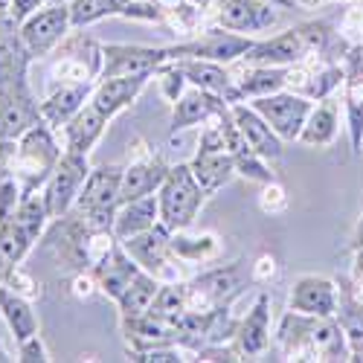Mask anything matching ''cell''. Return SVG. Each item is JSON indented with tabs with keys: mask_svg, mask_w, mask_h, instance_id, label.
Listing matches in <instances>:
<instances>
[{
	"mask_svg": "<svg viewBox=\"0 0 363 363\" xmlns=\"http://www.w3.org/2000/svg\"><path fill=\"white\" fill-rule=\"evenodd\" d=\"M253 44H256L253 35H238V33H230V29L213 26V29H203V33H198L195 38L169 44V58H172V62H177V58H203V62L233 65Z\"/></svg>",
	"mask_w": 363,
	"mask_h": 363,
	"instance_id": "6",
	"label": "cell"
},
{
	"mask_svg": "<svg viewBox=\"0 0 363 363\" xmlns=\"http://www.w3.org/2000/svg\"><path fill=\"white\" fill-rule=\"evenodd\" d=\"M0 360H12V357H9V354H6L4 349H0Z\"/></svg>",
	"mask_w": 363,
	"mask_h": 363,
	"instance_id": "43",
	"label": "cell"
},
{
	"mask_svg": "<svg viewBox=\"0 0 363 363\" xmlns=\"http://www.w3.org/2000/svg\"><path fill=\"white\" fill-rule=\"evenodd\" d=\"M277 346L285 360H349V343L335 317L291 311L277 328Z\"/></svg>",
	"mask_w": 363,
	"mask_h": 363,
	"instance_id": "2",
	"label": "cell"
},
{
	"mask_svg": "<svg viewBox=\"0 0 363 363\" xmlns=\"http://www.w3.org/2000/svg\"><path fill=\"white\" fill-rule=\"evenodd\" d=\"M166 172H169V166L160 157H148V160H137V163L125 166L123 169V186H119V203L155 195L166 180Z\"/></svg>",
	"mask_w": 363,
	"mask_h": 363,
	"instance_id": "26",
	"label": "cell"
},
{
	"mask_svg": "<svg viewBox=\"0 0 363 363\" xmlns=\"http://www.w3.org/2000/svg\"><path fill=\"white\" fill-rule=\"evenodd\" d=\"M90 166H87V157L84 155H76V151H67L65 148V155L62 160H58V166L52 169V174L47 177V184L41 186V195H44V203H47V213L50 218H65L76 198H79V189L84 184V177H87Z\"/></svg>",
	"mask_w": 363,
	"mask_h": 363,
	"instance_id": "7",
	"label": "cell"
},
{
	"mask_svg": "<svg viewBox=\"0 0 363 363\" xmlns=\"http://www.w3.org/2000/svg\"><path fill=\"white\" fill-rule=\"evenodd\" d=\"M349 285H352V291L363 299V247H357L354 250V256H352V270H349Z\"/></svg>",
	"mask_w": 363,
	"mask_h": 363,
	"instance_id": "38",
	"label": "cell"
},
{
	"mask_svg": "<svg viewBox=\"0 0 363 363\" xmlns=\"http://www.w3.org/2000/svg\"><path fill=\"white\" fill-rule=\"evenodd\" d=\"M44 6V0H12V6H9V21L18 26L23 23L33 12H38Z\"/></svg>",
	"mask_w": 363,
	"mask_h": 363,
	"instance_id": "37",
	"label": "cell"
},
{
	"mask_svg": "<svg viewBox=\"0 0 363 363\" xmlns=\"http://www.w3.org/2000/svg\"><path fill=\"white\" fill-rule=\"evenodd\" d=\"M108 125V116L87 99V105L70 119V123L65 125V134H67V151H76V155H90L94 151V145L99 143L102 131Z\"/></svg>",
	"mask_w": 363,
	"mask_h": 363,
	"instance_id": "29",
	"label": "cell"
},
{
	"mask_svg": "<svg viewBox=\"0 0 363 363\" xmlns=\"http://www.w3.org/2000/svg\"><path fill=\"white\" fill-rule=\"evenodd\" d=\"M224 105H230V102L209 94V90L189 84V90H184V96L172 105V131H184L198 123H206V119H213Z\"/></svg>",
	"mask_w": 363,
	"mask_h": 363,
	"instance_id": "23",
	"label": "cell"
},
{
	"mask_svg": "<svg viewBox=\"0 0 363 363\" xmlns=\"http://www.w3.org/2000/svg\"><path fill=\"white\" fill-rule=\"evenodd\" d=\"M123 247L143 270H148V274L157 277L160 282H166V277L172 274V264L180 262L172 253V230H166L163 224H155L137 235L123 238Z\"/></svg>",
	"mask_w": 363,
	"mask_h": 363,
	"instance_id": "13",
	"label": "cell"
},
{
	"mask_svg": "<svg viewBox=\"0 0 363 363\" xmlns=\"http://www.w3.org/2000/svg\"><path fill=\"white\" fill-rule=\"evenodd\" d=\"M140 270L143 267L128 256L123 241H113V245L99 256V262L94 264V282L108 299L116 302L125 294V288L131 285V279L140 274Z\"/></svg>",
	"mask_w": 363,
	"mask_h": 363,
	"instance_id": "17",
	"label": "cell"
},
{
	"mask_svg": "<svg viewBox=\"0 0 363 363\" xmlns=\"http://www.w3.org/2000/svg\"><path fill=\"white\" fill-rule=\"evenodd\" d=\"M148 311L169 317V320H177L186 311V282H160L157 296H155V302H151Z\"/></svg>",
	"mask_w": 363,
	"mask_h": 363,
	"instance_id": "34",
	"label": "cell"
},
{
	"mask_svg": "<svg viewBox=\"0 0 363 363\" xmlns=\"http://www.w3.org/2000/svg\"><path fill=\"white\" fill-rule=\"evenodd\" d=\"M352 250H357V247H363V216H360V221L354 224V233H352V245H349Z\"/></svg>",
	"mask_w": 363,
	"mask_h": 363,
	"instance_id": "39",
	"label": "cell"
},
{
	"mask_svg": "<svg viewBox=\"0 0 363 363\" xmlns=\"http://www.w3.org/2000/svg\"><path fill=\"white\" fill-rule=\"evenodd\" d=\"M343 102L352 151L363 155V41L349 44L343 55Z\"/></svg>",
	"mask_w": 363,
	"mask_h": 363,
	"instance_id": "14",
	"label": "cell"
},
{
	"mask_svg": "<svg viewBox=\"0 0 363 363\" xmlns=\"http://www.w3.org/2000/svg\"><path fill=\"white\" fill-rule=\"evenodd\" d=\"M62 155L65 151L58 148V143L52 137V128L44 123V119H38L33 128H26L18 137L15 151H12V174L23 186V195L38 192L47 184V177L58 166Z\"/></svg>",
	"mask_w": 363,
	"mask_h": 363,
	"instance_id": "3",
	"label": "cell"
},
{
	"mask_svg": "<svg viewBox=\"0 0 363 363\" xmlns=\"http://www.w3.org/2000/svg\"><path fill=\"white\" fill-rule=\"evenodd\" d=\"M70 6L67 4H44L38 12H33L23 23H18V35L29 55H47L70 35Z\"/></svg>",
	"mask_w": 363,
	"mask_h": 363,
	"instance_id": "8",
	"label": "cell"
},
{
	"mask_svg": "<svg viewBox=\"0 0 363 363\" xmlns=\"http://www.w3.org/2000/svg\"><path fill=\"white\" fill-rule=\"evenodd\" d=\"M9 6H12V0H0V15H9Z\"/></svg>",
	"mask_w": 363,
	"mask_h": 363,
	"instance_id": "41",
	"label": "cell"
},
{
	"mask_svg": "<svg viewBox=\"0 0 363 363\" xmlns=\"http://www.w3.org/2000/svg\"><path fill=\"white\" fill-rule=\"evenodd\" d=\"M33 245H35V235L29 233L18 218L0 224V285H4L6 279H12V274L23 262V256L33 250Z\"/></svg>",
	"mask_w": 363,
	"mask_h": 363,
	"instance_id": "30",
	"label": "cell"
},
{
	"mask_svg": "<svg viewBox=\"0 0 363 363\" xmlns=\"http://www.w3.org/2000/svg\"><path fill=\"white\" fill-rule=\"evenodd\" d=\"M288 308L299 314H311V317H335L337 314V279L314 277V274L299 277L291 288Z\"/></svg>",
	"mask_w": 363,
	"mask_h": 363,
	"instance_id": "16",
	"label": "cell"
},
{
	"mask_svg": "<svg viewBox=\"0 0 363 363\" xmlns=\"http://www.w3.org/2000/svg\"><path fill=\"white\" fill-rule=\"evenodd\" d=\"M169 58V47H143V44H102V70L99 79L116 76H155Z\"/></svg>",
	"mask_w": 363,
	"mask_h": 363,
	"instance_id": "10",
	"label": "cell"
},
{
	"mask_svg": "<svg viewBox=\"0 0 363 363\" xmlns=\"http://www.w3.org/2000/svg\"><path fill=\"white\" fill-rule=\"evenodd\" d=\"M172 253L180 262H209L218 253V238L216 235H186V230L172 233Z\"/></svg>",
	"mask_w": 363,
	"mask_h": 363,
	"instance_id": "33",
	"label": "cell"
},
{
	"mask_svg": "<svg viewBox=\"0 0 363 363\" xmlns=\"http://www.w3.org/2000/svg\"><path fill=\"white\" fill-rule=\"evenodd\" d=\"M213 23L238 35H253L279 23L277 4L270 0H216L213 6Z\"/></svg>",
	"mask_w": 363,
	"mask_h": 363,
	"instance_id": "11",
	"label": "cell"
},
{
	"mask_svg": "<svg viewBox=\"0 0 363 363\" xmlns=\"http://www.w3.org/2000/svg\"><path fill=\"white\" fill-rule=\"evenodd\" d=\"M230 111H233V119H235L238 131L245 134L247 145L256 151L259 157H264L267 163H277L282 157V143L285 140L274 128H270L267 119L253 105H247V102H233Z\"/></svg>",
	"mask_w": 363,
	"mask_h": 363,
	"instance_id": "18",
	"label": "cell"
},
{
	"mask_svg": "<svg viewBox=\"0 0 363 363\" xmlns=\"http://www.w3.org/2000/svg\"><path fill=\"white\" fill-rule=\"evenodd\" d=\"M291 79V67H267V65H247L235 79V90L241 102H250L259 96H270L279 94L288 87Z\"/></svg>",
	"mask_w": 363,
	"mask_h": 363,
	"instance_id": "27",
	"label": "cell"
},
{
	"mask_svg": "<svg viewBox=\"0 0 363 363\" xmlns=\"http://www.w3.org/2000/svg\"><path fill=\"white\" fill-rule=\"evenodd\" d=\"M238 264L216 267L186 282V311H213L230 302L238 291Z\"/></svg>",
	"mask_w": 363,
	"mask_h": 363,
	"instance_id": "15",
	"label": "cell"
},
{
	"mask_svg": "<svg viewBox=\"0 0 363 363\" xmlns=\"http://www.w3.org/2000/svg\"><path fill=\"white\" fill-rule=\"evenodd\" d=\"M70 23L73 29L94 26L105 18H128V21H155L166 18L157 4H137V0H70Z\"/></svg>",
	"mask_w": 363,
	"mask_h": 363,
	"instance_id": "12",
	"label": "cell"
},
{
	"mask_svg": "<svg viewBox=\"0 0 363 363\" xmlns=\"http://www.w3.org/2000/svg\"><path fill=\"white\" fill-rule=\"evenodd\" d=\"M186 4H192V6H201V9H209L216 4V0H186Z\"/></svg>",
	"mask_w": 363,
	"mask_h": 363,
	"instance_id": "40",
	"label": "cell"
},
{
	"mask_svg": "<svg viewBox=\"0 0 363 363\" xmlns=\"http://www.w3.org/2000/svg\"><path fill=\"white\" fill-rule=\"evenodd\" d=\"M44 4H70V0H44Z\"/></svg>",
	"mask_w": 363,
	"mask_h": 363,
	"instance_id": "42",
	"label": "cell"
},
{
	"mask_svg": "<svg viewBox=\"0 0 363 363\" xmlns=\"http://www.w3.org/2000/svg\"><path fill=\"white\" fill-rule=\"evenodd\" d=\"M177 67H180V73L186 76V82H189L192 87L209 90V94L227 99L230 105H233V102H241V99H238V90H235V79H233V73L227 70V65L203 62V58H177Z\"/></svg>",
	"mask_w": 363,
	"mask_h": 363,
	"instance_id": "21",
	"label": "cell"
},
{
	"mask_svg": "<svg viewBox=\"0 0 363 363\" xmlns=\"http://www.w3.org/2000/svg\"><path fill=\"white\" fill-rule=\"evenodd\" d=\"M155 79V76H116V79H99L90 102H94L108 119H113L119 111H125L140 94L143 87Z\"/></svg>",
	"mask_w": 363,
	"mask_h": 363,
	"instance_id": "22",
	"label": "cell"
},
{
	"mask_svg": "<svg viewBox=\"0 0 363 363\" xmlns=\"http://www.w3.org/2000/svg\"><path fill=\"white\" fill-rule=\"evenodd\" d=\"M325 4H335V0H325Z\"/></svg>",
	"mask_w": 363,
	"mask_h": 363,
	"instance_id": "44",
	"label": "cell"
},
{
	"mask_svg": "<svg viewBox=\"0 0 363 363\" xmlns=\"http://www.w3.org/2000/svg\"><path fill=\"white\" fill-rule=\"evenodd\" d=\"M157 288H160V279L151 277L148 270H140V274L131 279V285L125 288V294L116 299L119 317H123V320H134V317L145 314L151 308V302H155V296H157Z\"/></svg>",
	"mask_w": 363,
	"mask_h": 363,
	"instance_id": "32",
	"label": "cell"
},
{
	"mask_svg": "<svg viewBox=\"0 0 363 363\" xmlns=\"http://www.w3.org/2000/svg\"><path fill=\"white\" fill-rule=\"evenodd\" d=\"M346 343H349V360H363V299L352 291L349 279H337V314Z\"/></svg>",
	"mask_w": 363,
	"mask_h": 363,
	"instance_id": "24",
	"label": "cell"
},
{
	"mask_svg": "<svg viewBox=\"0 0 363 363\" xmlns=\"http://www.w3.org/2000/svg\"><path fill=\"white\" fill-rule=\"evenodd\" d=\"M96 82H62L52 94L38 105L41 119L55 131V128H65L70 119L87 105L90 94H94Z\"/></svg>",
	"mask_w": 363,
	"mask_h": 363,
	"instance_id": "19",
	"label": "cell"
},
{
	"mask_svg": "<svg viewBox=\"0 0 363 363\" xmlns=\"http://www.w3.org/2000/svg\"><path fill=\"white\" fill-rule=\"evenodd\" d=\"M335 47H349L343 38L335 35L328 21H308L291 26L285 33L256 41L241 62L245 65H267V67H296L306 65L308 58H331L328 52Z\"/></svg>",
	"mask_w": 363,
	"mask_h": 363,
	"instance_id": "1",
	"label": "cell"
},
{
	"mask_svg": "<svg viewBox=\"0 0 363 363\" xmlns=\"http://www.w3.org/2000/svg\"><path fill=\"white\" fill-rule=\"evenodd\" d=\"M18 360H23V363H44V360H50L38 335H33V337H26V340L18 343Z\"/></svg>",
	"mask_w": 363,
	"mask_h": 363,
	"instance_id": "36",
	"label": "cell"
},
{
	"mask_svg": "<svg viewBox=\"0 0 363 363\" xmlns=\"http://www.w3.org/2000/svg\"><path fill=\"white\" fill-rule=\"evenodd\" d=\"M203 134H201V143H198V151H195V157L189 160L195 177H198V184L201 189L209 195H216L221 186H227L230 180L235 177V160L230 155V148L224 143V134L218 128V119H206L203 123Z\"/></svg>",
	"mask_w": 363,
	"mask_h": 363,
	"instance_id": "5",
	"label": "cell"
},
{
	"mask_svg": "<svg viewBox=\"0 0 363 363\" xmlns=\"http://www.w3.org/2000/svg\"><path fill=\"white\" fill-rule=\"evenodd\" d=\"M337 131H340V105L335 96H325L311 108L306 125H302L299 143L308 148H328L335 145Z\"/></svg>",
	"mask_w": 363,
	"mask_h": 363,
	"instance_id": "25",
	"label": "cell"
},
{
	"mask_svg": "<svg viewBox=\"0 0 363 363\" xmlns=\"http://www.w3.org/2000/svg\"><path fill=\"white\" fill-rule=\"evenodd\" d=\"M21 201H23V186L18 184V177L9 174L0 180V224H6L18 216Z\"/></svg>",
	"mask_w": 363,
	"mask_h": 363,
	"instance_id": "35",
	"label": "cell"
},
{
	"mask_svg": "<svg viewBox=\"0 0 363 363\" xmlns=\"http://www.w3.org/2000/svg\"><path fill=\"white\" fill-rule=\"evenodd\" d=\"M247 105H253L285 143H294L302 134V125H306V119H308V113L314 108V99L285 87V90H279V94L250 99Z\"/></svg>",
	"mask_w": 363,
	"mask_h": 363,
	"instance_id": "9",
	"label": "cell"
},
{
	"mask_svg": "<svg viewBox=\"0 0 363 363\" xmlns=\"http://www.w3.org/2000/svg\"><path fill=\"white\" fill-rule=\"evenodd\" d=\"M233 343L241 352V357H262L270 349V296L267 294L256 296L247 317L238 323Z\"/></svg>",
	"mask_w": 363,
	"mask_h": 363,
	"instance_id": "20",
	"label": "cell"
},
{
	"mask_svg": "<svg viewBox=\"0 0 363 363\" xmlns=\"http://www.w3.org/2000/svg\"><path fill=\"white\" fill-rule=\"evenodd\" d=\"M160 224V206H157V192L155 195H145L128 203H119L116 206V218H113V238L123 241L128 235H137L148 227Z\"/></svg>",
	"mask_w": 363,
	"mask_h": 363,
	"instance_id": "28",
	"label": "cell"
},
{
	"mask_svg": "<svg viewBox=\"0 0 363 363\" xmlns=\"http://www.w3.org/2000/svg\"><path fill=\"white\" fill-rule=\"evenodd\" d=\"M206 201V192L201 189L198 177L189 163L169 166L166 180L157 189V206H160V224L172 233L189 230L192 221L198 218L201 206Z\"/></svg>",
	"mask_w": 363,
	"mask_h": 363,
	"instance_id": "4",
	"label": "cell"
},
{
	"mask_svg": "<svg viewBox=\"0 0 363 363\" xmlns=\"http://www.w3.org/2000/svg\"><path fill=\"white\" fill-rule=\"evenodd\" d=\"M0 317L6 320L15 343L38 335V317L33 311V302H29L26 296H21L18 291L6 288V285H0Z\"/></svg>",
	"mask_w": 363,
	"mask_h": 363,
	"instance_id": "31",
	"label": "cell"
}]
</instances>
